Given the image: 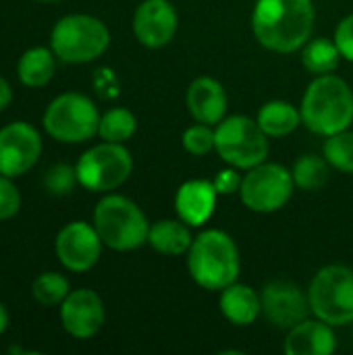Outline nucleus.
Listing matches in <instances>:
<instances>
[{
	"instance_id": "f257e3e1",
	"label": "nucleus",
	"mask_w": 353,
	"mask_h": 355,
	"mask_svg": "<svg viewBox=\"0 0 353 355\" xmlns=\"http://www.w3.org/2000/svg\"><path fill=\"white\" fill-rule=\"evenodd\" d=\"M312 0H258L252 12L256 40L273 52H295L314 29Z\"/></svg>"
},
{
	"instance_id": "f03ea898",
	"label": "nucleus",
	"mask_w": 353,
	"mask_h": 355,
	"mask_svg": "<svg viewBox=\"0 0 353 355\" xmlns=\"http://www.w3.org/2000/svg\"><path fill=\"white\" fill-rule=\"evenodd\" d=\"M187 268L202 289L223 291L237 281L241 268L235 239L221 229L202 231L187 250Z\"/></svg>"
},
{
	"instance_id": "7ed1b4c3",
	"label": "nucleus",
	"mask_w": 353,
	"mask_h": 355,
	"mask_svg": "<svg viewBox=\"0 0 353 355\" xmlns=\"http://www.w3.org/2000/svg\"><path fill=\"white\" fill-rule=\"evenodd\" d=\"M302 123L318 135H333L353 123V92L345 79L316 75L302 98Z\"/></svg>"
},
{
	"instance_id": "20e7f679",
	"label": "nucleus",
	"mask_w": 353,
	"mask_h": 355,
	"mask_svg": "<svg viewBox=\"0 0 353 355\" xmlns=\"http://www.w3.org/2000/svg\"><path fill=\"white\" fill-rule=\"evenodd\" d=\"M94 227L102 243L114 252H131L148 243L150 223L129 198L106 193L94 208Z\"/></svg>"
},
{
	"instance_id": "39448f33",
	"label": "nucleus",
	"mask_w": 353,
	"mask_h": 355,
	"mask_svg": "<svg viewBox=\"0 0 353 355\" xmlns=\"http://www.w3.org/2000/svg\"><path fill=\"white\" fill-rule=\"evenodd\" d=\"M110 46L106 23L94 15H67L50 31V48L56 58L69 64H83L100 58Z\"/></svg>"
},
{
	"instance_id": "423d86ee",
	"label": "nucleus",
	"mask_w": 353,
	"mask_h": 355,
	"mask_svg": "<svg viewBox=\"0 0 353 355\" xmlns=\"http://www.w3.org/2000/svg\"><path fill=\"white\" fill-rule=\"evenodd\" d=\"M310 310L331 327L353 322V268L329 264L320 268L308 287Z\"/></svg>"
},
{
	"instance_id": "0eeeda50",
	"label": "nucleus",
	"mask_w": 353,
	"mask_h": 355,
	"mask_svg": "<svg viewBox=\"0 0 353 355\" xmlns=\"http://www.w3.org/2000/svg\"><path fill=\"white\" fill-rule=\"evenodd\" d=\"M214 150L229 166L248 171L266 160L270 144L258 121L246 114H235L223 119L216 125Z\"/></svg>"
},
{
	"instance_id": "6e6552de",
	"label": "nucleus",
	"mask_w": 353,
	"mask_h": 355,
	"mask_svg": "<svg viewBox=\"0 0 353 355\" xmlns=\"http://www.w3.org/2000/svg\"><path fill=\"white\" fill-rule=\"evenodd\" d=\"M100 112L96 104L77 92L56 96L44 112L46 133L60 144H83L98 135Z\"/></svg>"
},
{
	"instance_id": "1a4fd4ad",
	"label": "nucleus",
	"mask_w": 353,
	"mask_h": 355,
	"mask_svg": "<svg viewBox=\"0 0 353 355\" xmlns=\"http://www.w3.org/2000/svg\"><path fill=\"white\" fill-rule=\"evenodd\" d=\"M75 171L79 185L87 191L110 193L131 177L133 156L123 144L102 141L81 154Z\"/></svg>"
},
{
	"instance_id": "9d476101",
	"label": "nucleus",
	"mask_w": 353,
	"mask_h": 355,
	"mask_svg": "<svg viewBox=\"0 0 353 355\" xmlns=\"http://www.w3.org/2000/svg\"><path fill=\"white\" fill-rule=\"evenodd\" d=\"M295 189V181L291 171L277 162H260L248 168L246 177L241 179L239 198L243 206L252 212L270 214L281 210Z\"/></svg>"
},
{
	"instance_id": "9b49d317",
	"label": "nucleus",
	"mask_w": 353,
	"mask_h": 355,
	"mask_svg": "<svg viewBox=\"0 0 353 355\" xmlns=\"http://www.w3.org/2000/svg\"><path fill=\"white\" fill-rule=\"evenodd\" d=\"M102 245L104 243L94 223L89 225L85 220H73L64 225L54 239L56 258L71 272L92 270L102 256Z\"/></svg>"
},
{
	"instance_id": "f8f14e48",
	"label": "nucleus",
	"mask_w": 353,
	"mask_h": 355,
	"mask_svg": "<svg viewBox=\"0 0 353 355\" xmlns=\"http://www.w3.org/2000/svg\"><path fill=\"white\" fill-rule=\"evenodd\" d=\"M40 156L42 135L33 125L15 121L0 129V175L21 177L35 166Z\"/></svg>"
},
{
	"instance_id": "ddd939ff",
	"label": "nucleus",
	"mask_w": 353,
	"mask_h": 355,
	"mask_svg": "<svg viewBox=\"0 0 353 355\" xmlns=\"http://www.w3.org/2000/svg\"><path fill=\"white\" fill-rule=\"evenodd\" d=\"M262 312L264 316L283 331L293 329L295 324L310 318V300L308 291H302L295 283L289 281H273L268 283L262 293Z\"/></svg>"
},
{
	"instance_id": "4468645a",
	"label": "nucleus",
	"mask_w": 353,
	"mask_h": 355,
	"mask_svg": "<svg viewBox=\"0 0 353 355\" xmlns=\"http://www.w3.org/2000/svg\"><path fill=\"white\" fill-rule=\"evenodd\" d=\"M104 302L94 289H75L60 304V324L75 339H92L104 327Z\"/></svg>"
},
{
	"instance_id": "2eb2a0df",
	"label": "nucleus",
	"mask_w": 353,
	"mask_h": 355,
	"mask_svg": "<svg viewBox=\"0 0 353 355\" xmlns=\"http://www.w3.org/2000/svg\"><path fill=\"white\" fill-rule=\"evenodd\" d=\"M179 27V17L169 0H144L133 15V33L146 48L166 46Z\"/></svg>"
},
{
	"instance_id": "dca6fc26",
	"label": "nucleus",
	"mask_w": 353,
	"mask_h": 355,
	"mask_svg": "<svg viewBox=\"0 0 353 355\" xmlns=\"http://www.w3.org/2000/svg\"><path fill=\"white\" fill-rule=\"evenodd\" d=\"M189 114L196 119V123L206 125H218L225 119L227 112V92L221 81L214 77L202 75L191 81L185 96Z\"/></svg>"
},
{
	"instance_id": "f3484780",
	"label": "nucleus",
	"mask_w": 353,
	"mask_h": 355,
	"mask_svg": "<svg viewBox=\"0 0 353 355\" xmlns=\"http://www.w3.org/2000/svg\"><path fill=\"white\" fill-rule=\"evenodd\" d=\"M216 198L218 191L212 181L191 179L177 189L175 208L183 223H187L189 227H200L214 214Z\"/></svg>"
},
{
	"instance_id": "a211bd4d",
	"label": "nucleus",
	"mask_w": 353,
	"mask_h": 355,
	"mask_svg": "<svg viewBox=\"0 0 353 355\" xmlns=\"http://www.w3.org/2000/svg\"><path fill=\"white\" fill-rule=\"evenodd\" d=\"M337 349L333 327L320 318H306L289 329L285 339V354L289 355H329Z\"/></svg>"
},
{
	"instance_id": "6ab92c4d",
	"label": "nucleus",
	"mask_w": 353,
	"mask_h": 355,
	"mask_svg": "<svg viewBox=\"0 0 353 355\" xmlns=\"http://www.w3.org/2000/svg\"><path fill=\"white\" fill-rule=\"evenodd\" d=\"M218 306H221L223 316L235 327H248L256 322V318L262 314L260 293H256L252 287L241 285L237 281L221 291Z\"/></svg>"
},
{
	"instance_id": "aec40b11",
	"label": "nucleus",
	"mask_w": 353,
	"mask_h": 355,
	"mask_svg": "<svg viewBox=\"0 0 353 355\" xmlns=\"http://www.w3.org/2000/svg\"><path fill=\"white\" fill-rule=\"evenodd\" d=\"M191 231L189 225L181 218H162L150 225L148 243L154 252L162 256H181L191 248Z\"/></svg>"
},
{
	"instance_id": "412c9836",
	"label": "nucleus",
	"mask_w": 353,
	"mask_h": 355,
	"mask_svg": "<svg viewBox=\"0 0 353 355\" xmlns=\"http://www.w3.org/2000/svg\"><path fill=\"white\" fill-rule=\"evenodd\" d=\"M56 54L52 48L35 46L21 54L17 62L19 81L27 87H44L52 81L56 73Z\"/></svg>"
},
{
	"instance_id": "4be33fe9",
	"label": "nucleus",
	"mask_w": 353,
	"mask_h": 355,
	"mask_svg": "<svg viewBox=\"0 0 353 355\" xmlns=\"http://www.w3.org/2000/svg\"><path fill=\"white\" fill-rule=\"evenodd\" d=\"M256 121L268 137H285L300 127L302 110L291 102L270 100L258 110Z\"/></svg>"
},
{
	"instance_id": "5701e85b",
	"label": "nucleus",
	"mask_w": 353,
	"mask_h": 355,
	"mask_svg": "<svg viewBox=\"0 0 353 355\" xmlns=\"http://www.w3.org/2000/svg\"><path fill=\"white\" fill-rule=\"evenodd\" d=\"M341 52L335 44V40L329 37H316L308 40L302 50V64L314 73V75H329L339 67Z\"/></svg>"
},
{
	"instance_id": "b1692460",
	"label": "nucleus",
	"mask_w": 353,
	"mask_h": 355,
	"mask_svg": "<svg viewBox=\"0 0 353 355\" xmlns=\"http://www.w3.org/2000/svg\"><path fill=\"white\" fill-rule=\"evenodd\" d=\"M291 175H293L295 187H300L304 191H318L329 181L331 164H329V160L325 156L306 154V156L295 160Z\"/></svg>"
},
{
	"instance_id": "393cba45",
	"label": "nucleus",
	"mask_w": 353,
	"mask_h": 355,
	"mask_svg": "<svg viewBox=\"0 0 353 355\" xmlns=\"http://www.w3.org/2000/svg\"><path fill=\"white\" fill-rule=\"evenodd\" d=\"M137 131V119L131 110L127 108H110L108 112H104L100 116V127H98V135L104 141H112V144H125L127 139L133 137V133Z\"/></svg>"
},
{
	"instance_id": "a878e982",
	"label": "nucleus",
	"mask_w": 353,
	"mask_h": 355,
	"mask_svg": "<svg viewBox=\"0 0 353 355\" xmlns=\"http://www.w3.org/2000/svg\"><path fill=\"white\" fill-rule=\"evenodd\" d=\"M69 293H71L69 279L62 277L60 272H42L40 277H35V281L31 285L33 300L44 308L60 306Z\"/></svg>"
},
{
	"instance_id": "bb28decb",
	"label": "nucleus",
	"mask_w": 353,
	"mask_h": 355,
	"mask_svg": "<svg viewBox=\"0 0 353 355\" xmlns=\"http://www.w3.org/2000/svg\"><path fill=\"white\" fill-rule=\"evenodd\" d=\"M322 156L333 168L353 175V131L343 129L339 133L329 135L322 148Z\"/></svg>"
},
{
	"instance_id": "cd10ccee",
	"label": "nucleus",
	"mask_w": 353,
	"mask_h": 355,
	"mask_svg": "<svg viewBox=\"0 0 353 355\" xmlns=\"http://www.w3.org/2000/svg\"><path fill=\"white\" fill-rule=\"evenodd\" d=\"M75 183H79L77 179V171L71 164H54L46 171L44 175V187L48 193L52 196H69L75 187Z\"/></svg>"
},
{
	"instance_id": "c85d7f7f",
	"label": "nucleus",
	"mask_w": 353,
	"mask_h": 355,
	"mask_svg": "<svg viewBox=\"0 0 353 355\" xmlns=\"http://www.w3.org/2000/svg\"><path fill=\"white\" fill-rule=\"evenodd\" d=\"M183 148L193 156H206L214 150V129L212 125L198 123L183 131Z\"/></svg>"
},
{
	"instance_id": "c756f323",
	"label": "nucleus",
	"mask_w": 353,
	"mask_h": 355,
	"mask_svg": "<svg viewBox=\"0 0 353 355\" xmlns=\"http://www.w3.org/2000/svg\"><path fill=\"white\" fill-rule=\"evenodd\" d=\"M21 210V193L10 177L0 175V220L12 218Z\"/></svg>"
},
{
	"instance_id": "7c9ffc66",
	"label": "nucleus",
	"mask_w": 353,
	"mask_h": 355,
	"mask_svg": "<svg viewBox=\"0 0 353 355\" xmlns=\"http://www.w3.org/2000/svg\"><path fill=\"white\" fill-rule=\"evenodd\" d=\"M335 44L345 60L353 62V12L343 17L335 29Z\"/></svg>"
},
{
	"instance_id": "2f4dec72",
	"label": "nucleus",
	"mask_w": 353,
	"mask_h": 355,
	"mask_svg": "<svg viewBox=\"0 0 353 355\" xmlns=\"http://www.w3.org/2000/svg\"><path fill=\"white\" fill-rule=\"evenodd\" d=\"M241 179L243 177H239V173H237V168L235 166H231V168H223L216 177H214V187H216V191H218V196H231V193H235V191H239V187H241Z\"/></svg>"
},
{
	"instance_id": "473e14b6",
	"label": "nucleus",
	"mask_w": 353,
	"mask_h": 355,
	"mask_svg": "<svg viewBox=\"0 0 353 355\" xmlns=\"http://www.w3.org/2000/svg\"><path fill=\"white\" fill-rule=\"evenodd\" d=\"M12 102V87L10 83L0 75V112H4Z\"/></svg>"
},
{
	"instance_id": "72a5a7b5",
	"label": "nucleus",
	"mask_w": 353,
	"mask_h": 355,
	"mask_svg": "<svg viewBox=\"0 0 353 355\" xmlns=\"http://www.w3.org/2000/svg\"><path fill=\"white\" fill-rule=\"evenodd\" d=\"M8 322H10V316H8V310H6V306L0 302V337L6 333V329H8Z\"/></svg>"
},
{
	"instance_id": "f704fd0d",
	"label": "nucleus",
	"mask_w": 353,
	"mask_h": 355,
	"mask_svg": "<svg viewBox=\"0 0 353 355\" xmlns=\"http://www.w3.org/2000/svg\"><path fill=\"white\" fill-rule=\"evenodd\" d=\"M37 2H58V0H37Z\"/></svg>"
}]
</instances>
